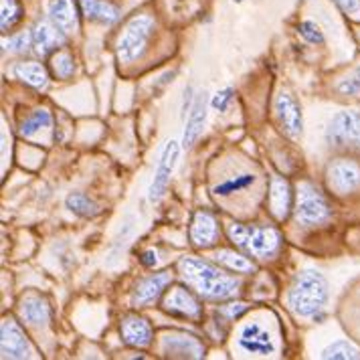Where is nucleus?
I'll list each match as a JSON object with an SVG mask.
<instances>
[{"instance_id": "nucleus-1", "label": "nucleus", "mask_w": 360, "mask_h": 360, "mask_svg": "<svg viewBox=\"0 0 360 360\" xmlns=\"http://www.w3.org/2000/svg\"><path fill=\"white\" fill-rule=\"evenodd\" d=\"M262 174L247 160H227L217 164V172L211 174V195L214 200L225 205L227 211H239L243 202H251V193L262 191Z\"/></svg>"}, {"instance_id": "nucleus-2", "label": "nucleus", "mask_w": 360, "mask_h": 360, "mask_svg": "<svg viewBox=\"0 0 360 360\" xmlns=\"http://www.w3.org/2000/svg\"><path fill=\"white\" fill-rule=\"evenodd\" d=\"M179 271L184 283L202 300H229L239 294L241 288L239 279L227 276L213 263L197 257H182L179 262Z\"/></svg>"}, {"instance_id": "nucleus-3", "label": "nucleus", "mask_w": 360, "mask_h": 360, "mask_svg": "<svg viewBox=\"0 0 360 360\" xmlns=\"http://www.w3.org/2000/svg\"><path fill=\"white\" fill-rule=\"evenodd\" d=\"M328 302V281L320 271L297 274L288 294V306L300 318H314L324 310Z\"/></svg>"}, {"instance_id": "nucleus-4", "label": "nucleus", "mask_w": 360, "mask_h": 360, "mask_svg": "<svg viewBox=\"0 0 360 360\" xmlns=\"http://www.w3.org/2000/svg\"><path fill=\"white\" fill-rule=\"evenodd\" d=\"M227 233L235 245L257 259H271L278 253L279 241H281L278 231L271 227H249V225L231 223Z\"/></svg>"}, {"instance_id": "nucleus-5", "label": "nucleus", "mask_w": 360, "mask_h": 360, "mask_svg": "<svg viewBox=\"0 0 360 360\" xmlns=\"http://www.w3.org/2000/svg\"><path fill=\"white\" fill-rule=\"evenodd\" d=\"M237 348L247 356H278L279 338L274 324L262 318L245 322L237 332Z\"/></svg>"}, {"instance_id": "nucleus-6", "label": "nucleus", "mask_w": 360, "mask_h": 360, "mask_svg": "<svg viewBox=\"0 0 360 360\" xmlns=\"http://www.w3.org/2000/svg\"><path fill=\"white\" fill-rule=\"evenodd\" d=\"M295 221L304 227H318L330 221L332 211L324 195L310 184V182H300L297 193H295Z\"/></svg>"}, {"instance_id": "nucleus-7", "label": "nucleus", "mask_w": 360, "mask_h": 360, "mask_svg": "<svg viewBox=\"0 0 360 360\" xmlns=\"http://www.w3.org/2000/svg\"><path fill=\"white\" fill-rule=\"evenodd\" d=\"M152 29H154V20L150 17L142 15V17L131 18L117 39L115 53H117L120 63H134L146 53Z\"/></svg>"}, {"instance_id": "nucleus-8", "label": "nucleus", "mask_w": 360, "mask_h": 360, "mask_svg": "<svg viewBox=\"0 0 360 360\" xmlns=\"http://www.w3.org/2000/svg\"><path fill=\"white\" fill-rule=\"evenodd\" d=\"M328 146L346 152H360V112L344 110L332 117L326 130Z\"/></svg>"}, {"instance_id": "nucleus-9", "label": "nucleus", "mask_w": 360, "mask_h": 360, "mask_svg": "<svg viewBox=\"0 0 360 360\" xmlns=\"http://www.w3.org/2000/svg\"><path fill=\"white\" fill-rule=\"evenodd\" d=\"M0 352L2 359H37L33 344L13 318H4L0 326Z\"/></svg>"}, {"instance_id": "nucleus-10", "label": "nucleus", "mask_w": 360, "mask_h": 360, "mask_svg": "<svg viewBox=\"0 0 360 360\" xmlns=\"http://www.w3.org/2000/svg\"><path fill=\"white\" fill-rule=\"evenodd\" d=\"M326 182L336 195H352L360 191V164L348 158H338L330 162L326 170Z\"/></svg>"}, {"instance_id": "nucleus-11", "label": "nucleus", "mask_w": 360, "mask_h": 360, "mask_svg": "<svg viewBox=\"0 0 360 360\" xmlns=\"http://www.w3.org/2000/svg\"><path fill=\"white\" fill-rule=\"evenodd\" d=\"M160 352L166 359H202L205 344L186 332H164L160 338Z\"/></svg>"}, {"instance_id": "nucleus-12", "label": "nucleus", "mask_w": 360, "mask_h": 360, "mask_svg": "<svg viewBox=\"0 0 360 360\" xmlns=\"http://www.w3.org/2000/svg\"><path fill=\"white\" fill-rule=\"evenodd\" d=\"M276 115L285 136H290L292 140H297L302 136V130H304L302 108L288 89H281L276 98Z\"/></svg>"}, {"instance_id": "nucleus-13", "label": "nucleus", "mask_w": 360, "mask_h": 360, "mask_svg": "<svg viewBox=\"0 0 360 360\" xmlns=\"http://www.w3.org/2000/svg\"><path fill=\"white\" fill-rule=\"evenodd\" d=\"M180 146L176 140H170L166 148H164L162 156H160V162H158V168H156V174H154V180L150 184V193H148V198L150 202H158L160 198L164 197L166 188H168V182H170V176L174 172V166H176V160H179Z\"/></svg>"}, {"instance_id": "nucleus-14", "label": "nucleus", "mask_w": 360, "mask_h": 360, "mask_svg": "<svg viewBox=\"0 0 360 360\" xmlns=\"http://www.w3.org/2000/svg\"><path fill=\"white\" fill-rule=\"evenodd\" d=\"M162 310L172 316L191 318V320H198L200 311H202L195 294L191 290H186L184 285H176V288L168 290V294L164 295L162 300Z\"/></svg>"}, {"instance_id": "nucleus-15", "label": "nucleus", "mask_w": 360, "mask_h": 360, "mask_svg": "<svg viewBox=\"0 0 360 360\" xmlns=\"http://www.w3.org/2000/svg\"><path fill=\"white\" fill-rule=\"evenodd\" d=\"M18 316L31 328H45L51 320L49 302L39 294H29L18 302Z\"/></svg>"}, {"instance_id": "nucleus-16", "label": "nucleus", "mask_w": 360, "mask_h": 360, "mask_svg": "<svg viewBox=\"0 0 360 360\" xmlns=\"http://www.w3.org/2000/svg\"><path fill=\"white\" fill-rule=\"evenodd\" d=\"M120 332H122V340L128 346H134V348H148L152 344V338H154L150 322L138 314L126 316L120 324Z\"/></svg>"}, {"instance_id": "nucleus-17", "label": "nucleus", "mask_w": 360, "mask_h": 360, "mask_svg": "<svg viewBox=\"0 0 360 360\" xmlns=\"http://www.w3.org/2000/svg\"><path fill=\"white\" fill-rule=\"evenodd\" d=\"M170 274L168 271H160V274H154L150 278L142 279L131 295V304L136 308H146L152 302H156L160 294L166 290V285L170 283Z\"/></svg>"}, {"instance_id": "nucleus-18", "label": "nucleus", "mask_w": 360, "mask_h": 360, "mask_svg": "<svg viewBox=\"0 0 360 360\" xmlns=\"http://www.w3.org/2000/svg\"><path fill=\"white\" fill-rule=\"evenodd\" d=\"M217 239H219L217 219L207 211H198L193 217V223H191V241H193V245L207 249V247H213L217 243Z\"/></svg>"}, {"instance_id": "nucleus-19", "label": "nucleus", "mask_w": 360, "mask_h": 360, "mask_svg": "<svg viewBox=\"0 0 360 360\" xmlns=\"http://www.w3.org/2000/svg\"><path fill=\"white\" fill-rule=\"evenodd\" d=\"M209 110V98L207 94H198V98L195 99L193 108H191V117L186 122V128H184V136H182V146L191 148L198 140V136L205 130V124H207V112Z\"/></svg>"}, {"instance_id": "nucleus-20", "label": "nucleus", "mask_w": 360, "mask_h": 360, "mask_svg": "<svg viewBox=\"0 0 360 360\" xmlns=\"http://www.w3.org/2000/svg\"><path fill=\"white\" fill-rule=\"evenodd\" d=\"M292 209V188H290V182L281 176H274L269 182V211L271 214L283 221Z\"/></svg>"}, {"instance_id": "nucleus-21", "label": "nucleus", "mask_w": 360, "mask_h": 360, "mask_svg": "<svg viewBox=\"0 0 360 360\" xmlns=\"http://www.w3.org/2000/svg\"><path fill=\"white\" fill-rule=\"evenodd\" d=\"M63 34L55 25L49 22H39L33 31V47L34 53H39L41 57L43 55H49L51 51L57 49L59 45H63Z\"/></svg>"}, {"instance_id": "nucleus-22", "label": "nucleus", "mask_w": 360, "mask_h": 360, "mask_svg": "<svg viewBox=\"0 0 360 360\" xmlns=\"http://www.w3.org/2000/svg\"><path fill=\"white\" fill-rule=\"evenodd\" d=\"M82 4V13L85 18L89 20H98V22H105V25H114L120 18V11L108 0H79Z\"/></svg>"}, {"instance_id": "nucleus-23", "label": "nucleus", "mask_w": 360, "mask_h": 360, "mask_svg": "<svg viewBox=\"0 0 360 360\" xmlns=\"http://www.w3.org/2000/svg\"><path fill=\"white\" fill-rule=\"evenodd\" d=\"M53 126V117H51L49 110L41 108V110H34L33 114L27 115L22 122H20V128H18V134L27 140H34L39 138L41 134L51 130Z\"/></svg>"}, {"instance_id": "nucleus-24", "label": "nucleus", "mask_w": 360, "mask_h": 360, "mask_svg": "<svg viewBox=\"0 0 360 360\" xmlns=\"http://www.w3.org/2000/svg\"><path fill=\"white\" fill-rule=\"evenodd\" d=\"M49 15L53 25L61 33L69 34L77 29V17H75V8L71 6V0H55L51 4Z\"/></svg>"}, {"instance_id": "nucleus-25", "label": "nucleus", "mask_w": 360, "mask_h": 360, "mask_svg": "<svg viewBox=\"0 0 360 360\" xmlns=\"http://www.w3.org/2000/svg\"><path fill=\"white\" fill-rule=\"evenodd\" d=\"M217 265L229 269V271H235V274H251L255 271V265L251 263V259H247L245 255L237 253V251H229V249H219L211 255Z\"/></svg>"}, {"instance_id": "nucleus-26", "label": "nucleus", "mask_w": 360, "mask_h": 360, "mask_svg": "<svg viewBox=\"0 0 360 360\" xmlns=\"http://www.w3.org/2000/svg\"><path fill=\"white\" fill-rule=\"evenodd\" d=\"M15 75H17L20 82H25L27 85L34 87V89H45L47 83H49L47 69L41 65V63H34V61L18 63V65L15 67Z\"/></svg>"}, {"instance_id": "nucleus-27", "label": "nucleus", "mask_w": 360, "mask_h": 360, "mask_svg": "<svg viewBox=\"0 0 360 360\" xmlns=\"http://www.w3.org/2000/svg\"><path fill=\"white\" fill-rule=\"evenodd\" d=\"M65 205L71 213L85 217V219H91V217L99 214L98 202H94L91 198L87 197V195H83V193H73V195H69L65 200Z\"/></svg>"}, {"instance_id": "nucleus-28", "label": "nucleus", "mask_w": 360, "mask_h": 360, "mask_svg": "<svg viewBox=\"0 0 360 360\" xmlns=\"http://www.w3.org/2000/svg\"><path fill=\"white\" fill-rule=\"evenodd\" d=\"M322 359H334V360H348V359H360V348L348 340H338V342L330 344L326 350L320 354Z\"/></svg>"}, {"instance_id": "nucleus-29", "label": "nucleus", "mask_w": 360, "mask_h": 360, "mask_svg": "<svg viewBox=\"0 0 360 360\" xmlns=\"http://www.w3.org/2000/svg\"><path fill=\"white\" fill-rule=\"evenodd\" d=\"M51 71L59 79H69L75 73V63L73 57L67 51H59L51 57Z\"/></svg>"}, {"instance_id": "nucleus-30", "label": "nucleus", "mask_w": 360, "mask_h": 360, "mask_svg": "<svg viewBox=\"0 0 360 360\" xmlns=\"http://www.w3.org/2000/svg\"><path fill=\"white\" fill-rule=\"evenodd\" d=\"M20 4L17 0H2L0 2V27L2 31H8L20 20Z\"/></svg>"}, {"instance_id": "nucleus-31", "label": "nucleus", "mask_w": 360, "mask_h": 360, "mask_svg": "<svg viewBox=\"0 0 360 360\" xmlns=\"http://www.w3.org/2000/svg\"><path fill=\"white\" fill-rule=\"evenodd\" d=\"M336 91L346 98H360V67L352 69L346 77L338 82Z\"/></svg>"}, {"instance_id": "nucleus-32", "label": "nucleus", "mask_w": 360, "mask_h": 360, "mask_svg": "<svg viewBox=\"0 0 360 360\" xmlns=\"http://www.w3.org/2000/svg\"><path fill=\"white\" fill-rule=\"evenodd\" d=\"M297 31L302 34V39L311 43V45H322V43H324V33H322L320 27H318L316 22H311V20H304V22L297 27Z\"/></svg>"}, {"instance_id": "nucleus-33", "label": "nucleus", "mask_w": 360, "mask_h": 360, "mask_svg": "<svg viewBox=\"0 0 360 360\" xmlns=\"http://www.w3.org/2000/svg\"><path fill=\"white\" fill-rule=\"evenodd\" d=\"M31 43H33V34L20 33L17 37H13V39H8L4 43V49L11 51V53H27L29 47H31Z\"/></svg>"}, {"instance_id": "nucleus-34", "label": "nucleus", "mask_w": 360, "mask_h": 360, "mask_svg": "<svg viewBox=\"0 0 360 360\" xmlns=\"http://www.w3.org/2000/svg\"><path fill=\"white\" fill-rule=\"evenodd\" d=\"M231 101H233V89L227 87V89H223V91H217V94H214L211 105H213L214 112H227V108L231 105Z\"/></svg>"}, {"instance_id": "nucleus-35", "label": "nucleus", "mask_w": 360, "mask_h": 360, "mask_svg": "<svg viewBox=\"0 0 360 360\" xmlns=\"http://www.w3.org/2000/svg\"><path fill=\"white\" fill-rule=\"evenodd\" d=\"M344 15L352 20H360V0H334Z\"/></svg>"}, {"instance_id": "nucleus-36", "label": "nucleus", "mask_w": 360, "mask_h": 360, "mask_svg": "<svg viewBox=\"0 0 360 360\" xmlns=\"http://www.w3.org/2000/svg\"><path fill=\"white\" fill-rule=\"evenodd\" d=\"M247 310V304L243 302H237V304H229V306H223L221 314H225L227 318H237L239 314H243Z\"/></svg>"}, {"instance_id": "nucleus-37", "label": "nucleus", "mask_w": 360, "mask_h": 360, "mask_svg": "<svg viewBox=\"0 0 360 360\" xmlns=\"http://www.w3.org/2000/svg\"><path fill=\"white\" fill-rule=\"evenodd\" d=\"M142 263L148 265V267L156 265V263H158V259H156V251H154V249H148V251H144V253H142Z\"/></svg>"}, {"instance_id": "nucleus-38", "label": "nucleus", "mask_w": 360, "mask_h": 360, "mask_svg": "<svg viewBox=\"0 0 360 360\" xmlns=\"http://www.w3.org/2000/svg\"><path fill=\"white\" fill-rule=\"evenodd\" d=\"M233 2H243V0H233Z\"/></svg>"}]
</instances>
